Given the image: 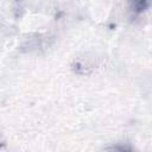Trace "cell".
I'll return each mask as SVG.
<instances>
[{
  "label": "cell",
  "instance_id": "cell-1",
  "mask_svg": "<svg viewBox=\"0 0 152 152\" xmlns=\"http://www.w3.org/2000/svg\"><path fill=\"white\" fill-rule=\"evenodd\" d=\"M131 8L135 13H142L148 8L150 0H128Z\"/></svg>",
  "mask_w": 152,
  "mask_h": 152
}]
</instances>
